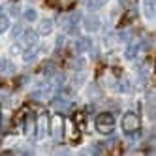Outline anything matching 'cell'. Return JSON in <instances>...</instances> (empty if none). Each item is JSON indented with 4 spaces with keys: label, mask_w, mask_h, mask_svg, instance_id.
Returning <instances> with one entry per match:
<instances>
[{
    "label": "cell",
    "mask_w": 156,
    "mask_h": 156,
    "mask_svg": "<svg viewBox=\"0 0 156 156\" xmlns=\"http://www.w3.org/2000/svg\"><path fill=\"white\" fill-rule=\"evenodd\" d=\"M8 28H9V19H8V15L0 13V34H2V32H6Z\"/></svg>",
    "instance_id": "obj_17"
},
{
    "label": "cell",
    "mask_w": 156,
    "mask_h": 156,
    "mask_svg": "<svg viewBox=\"0 0 156 156\" xmlns=\"http://www.w3.org/2000/svg\"><path fill=\"white\" fill-rule=\"evenodd\" d=\"M23 62H27V64H30V62H34L36 58H38V47H34V45H28V49L27 51H23Z\"/></svg>",
    "instance_id": "obj_11"
},
{
    "label": "cell",
    "mask_w": 156,
    "mask_h": 156,
    "mask_svg": "<svg viewBox=\"0 0 156 156\" xmlns=\"http://www.w3.org/2000/svg\"><path fill=\"white\" fill-rule=\"evenodd\" d=\"M72 66H73V70H81L83 66H85V60H83V58H75V60L72 62Z\"/></svg>",
    "instance_id": "obj_18"
},
{
    "label": "cell",
    "mask_w": 156,
    "mask_h": 156,
    "mask_svg": "<svg viewBox=\"0 0 156 156\" xmlns=\"http://www.w3.org/2000/svg\"><path fill=\"white\" fill-rule=\"evenodd\" d=\"M15 72V64L9 60L8 57H2L0 58V73L2 75H12Z\"/></svg>",
    "instance_id": "obj_8"
},
{
    "label": "cell",
    "mask_w": 156,
    "mask_h": 156,
    "mask_svg": "<svg viewBox=\"0 0 156 156\" xmlns=\"http://www.w3.org/2000/svg\"><path fill=\"white\" fill-rule=\"evenodd\" d=\"M36 36H38V34H36L34 30H30V28H27V30L23 32V34H21V40H23V41L27 43V45H34V41L38 40Z\"/></svg>",
    "instance_id": "obj_13"
},
{
    "label": "cell",
    "mask_w": 156,
    "mask_h": 156,
    "mask_svg": "<svg viewBox=\"0 0 156 156\" xmlns=\"http://www.w3.org/2000/svg\"><path fill=\"white\" fill-rule=\"evenodd\" d=\"M47 124H49L47 117H45V115H40L38 124H36V137H38V139H41V137L47 136Z\"/></svg>",
    "instance_id": "obj_7"
},
{
    "label": "cell",
    "mask_w": 156,
    "mask_h": 156,
    "mask_svg": "<svg viewBox=\"0 0 156 156\" xmlns=\"http://www.w3.org/2000/svg\"><path fill=\"white\" fill-rule=\"evenodd\" d=\"M81 12H72L64 17V30L68 32V34H75L77 32V27L81 23Z\"/></svg>",
    "instance_id": "obj_3"
},
{
    "label": "cell",
    "mask_w": 156,
    "mask_h": 156,
    "mask_svg": "<svg viewBox=\"0 0 156 156\" xmlns=\"http://www.w3.org/2000/svg\"><path fill=\"white\" fill-rule=\"evenodd\" d=\"M105 2H107V0H88V2H87V8H88V9H100Z\"/></svg>",
    "instance_id": "obj_16"
},
{
    "label": "cell",
    "mask_w": 156,
    "mask_h": 156,
    "mask_svg": "<svg viewBox=\"0 0 156 156\" xmlns=\"http://www.w3.org/2000/svg\"><path fill=\"white\" fill-rule=\"evenodd\" d=\"M139 51H141V41H130L128 47H126V51H124V57L128 60H133V58H137Z\"/></svg>",
    "instance_id": "obj_6"
},
{
    "label": "cell",
    "mask_w": 156,
    "mask_h": 156,
    "mask_svg": "<svg viewBox=\"0 0 156 156\" xmlns=\"http://www.w3.org/2000/svg\"><path fill=\"white\" fill-rule=\"evenodd\" d=\"M9 13H12V15H19V9H17V6H12V9H9Z\"/></svg>",
    "instance_id": "obj_20"
},
{
    "label": "cell",
    "mask_w": 156,
    "mask_h": 156,
    "mask_svg": "<svg viewBox=\"0 0 156 156\" xmlns=\"http://www.w3.org/2000/svg\"><path fill=\"white\" fill-rule=\"evenodd\" d=\"M143 13L147 19L154 17V0H143Z\"/></svg>",
    "instance_id": "obj_14"
},
{
    "label": "cell",
    "mask_w": 156,
    "mask_h": 156,
    "mask_svg": "<svg viewBox=\"0 0 156 156\" xmlns=\"http://www.w3.org/2000/svg\"><path fill=\"white\" fill-rule=\"evenodd\" d=\"M23 17L28 21V23H34V21L38 19V13H36L34 8H28V9H25V12H23Z\"/></svg>",
    "instance_id": "obj_15"
},
{
    "label": "cell",
    "mask_w": 156,
    "mask_h": 156,
    "mask_svg": "<svg viewBox=\"0 0 156 156\" xmlns=\"http://www.w3.org/2000/svg\"><path fill=\"white\" fill-rule=\"evenodd\" d=\"M21 32V27H13V30H12V36L13 38H17V34Z\"/></svg>",
    "instance_id": "obj_19"
},
{
    "label": "cell",
    "mask_w": 156,
    "mask_h": 156,
    "mask_svg": "<svg viewBox=\"0 0 156 156\" xmlns=\"http://www.w3.org/2000/svg\"><path fill=\"white\" fill-rule=\"evenodd\" d=\"M120 124H122V130H124L126 133H136L139 130V117L136 113H126L124 117H122Z\"/></svg>",
    "instance_id": "obj_2"
},
{
    "label": "cell",
    "mask_w": 156,
    "mask_h": 156,
    "mask_svg": "<svg viewBox=\"0 0 156 156\" xmlns=\"http://www.w3.org/2000/svg\"><path fill=\"white\" fill-rule=\"evenodd\" d=\"M53 32V21L51 19H41L38 23V34L40 36H47Z\"/></svg>",
    "instance_id": "obj_10"
},
{
    "label": "cell",
    "mask_w": 156,
    "mask_h": 156,
    "mask_svg": "<svg viewBox=\"0 0 156 156\" xmlns=\"http://www.w3.org/2000/svg\"><path fill=\"white\" fill-rule=\"evenodd\" d=\"M90 45H92L90 38H77V40H75V43H73L75 53H87L88 49H90Z\"/></svg>",
    "instance_id": "obj_9"
},
{
    "label": "cell",
    "mask_w": 156,
    "mask_h": 156,
    "mask_svg": "<svg viewBox=\"0 0 156 156\" xmlns=\"http://www.w3.org/2000/svg\"><path fill=\"white\" fill-rule=\"evenodd\" d=\"M51 132H53L55 139H60V136H62V120H60V117H55L53 119V122H51Z\"/></svg>",
    "instance_id": "obj_12"
},
{
    "label": "cell",
    "mask_w": 156,
    "mask_h": 156,
    "mask_svg": "<svg viewBox=\"0 0 156 156\" xmlns=\"http://www.w3.org/2000/svg\"><path fill=\"white\" fill-rule=\"evenodd\" d=\"M81 21H83V28L87 32H96L100 28V17L98 15H88V17H85Z\"/></svg>",
    "instance_id": "obj_4"
},
{
    "label": "cell",
    "mask_w": 156,
    "mask_h": 156,
    "mask_svg": "<svg viewBox=\"0 0 156 156\" xmlns=\"http://www.w3.org/2000/svg\"><path fill=\"white\" fill-rule=\"evenodd\" d=\"M96 130L102 133V136H109L115 130V117L111 113H102L96 117Z\"/></svg>",
    "instance_id": "obj_1"
},
{
    "label": "cell",
    "mask_w": 156,
    "mask_h": 156,
    "mask_svg": "<svg viewBox=\"0 0 156 156\" xmlns=\"http://www.w3.org/2000/svg\"><path fill=\"white\" fill-rule=\"evenodd\" d=\"M70 107H72V104H70L68 98H62V96L53 98V109L57 111V113H64V111H68Z\"/></svg>",
    "instance_id": "obj_5"
}]
</instances>
